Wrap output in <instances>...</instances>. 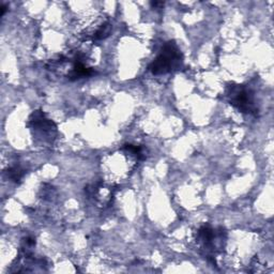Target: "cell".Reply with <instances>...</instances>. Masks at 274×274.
Listing matches in <instances>:
<instances>
[{
  "instance_id": "obj_1",
  "label": "cell",
  "mask_w": 274,
  "mask_h": 274,
  "mask_svg": "<svg viewBox=\"0 0 274 274\" xmlns=\"http://www.w3.org/2000/svg\"><path fill=\"white\" fill-rule=\"evenodd\" d=\"M182 64V54L180 53L175 43L170 41L164 45L161 54L149 67L154 75L165 74L176 70Z\"/></svg>"
},
{
  "instance_id": "obj_2",
  "label": "cell",
  "mask_w": 274,
  "mask_h": 274,
  "mask_svg": "<svg viewBox=\"0 0 274 274\" xmlns=\"http://www.w3.org/2000/svg\"><path fill=\"white\" fill-rule=\"evenodd\" d=\"M230 102L237 108L244 111V113H250L252 110V98L251 95L247 92L243 87L236 86L232 88L230 92Z\"/></svg>"
},
{
  "instance_id": "obj_3",
  "label": "cell",
  "mask_w": 274,
  "mask_h": 274,
  "mask_svg": "<svg viewBox=\"0 0 274 274\" xmlns=\"http://www.w3.org/2000/svg\"><path fill=\"white\" fill-rule=\"evenodd\" d=\"M110 29H111V26H110L109 23H106V24L102 25V26L96 31L95 35H93V40H102V39H105V38H106V36H108V34L110 33Z\"/></svg>"
},
{
  "instance_id": "obj_4",
  "label": "cell",
  "mask_w": 274,
  "mask_h": 274,
  "mask_svg": "<svg viewBox=\"0 0 274 274\" xmlns=\"http://www.w3.org/2000/svg\"><path fill=\"white\" fill-rule=\"evenodd\" d=\"M23 176H24V171L20 166H13V167L9 168L8 177L11 180H13V181H15V182L20 181Z\"/></svg>"
}]
</instances>
